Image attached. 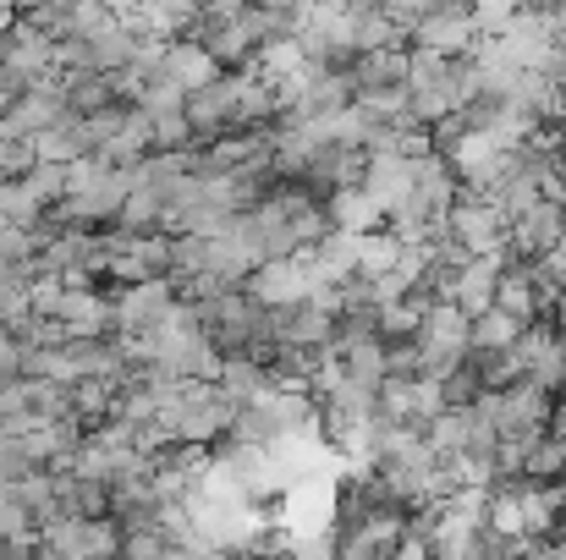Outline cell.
<instances>
[{
	"mask_svg": "<svg viewBox=\"0 0 566 560\" xmlns=\"http://www.w3.org/2000/svg\"><path fill=\"white\" fill-rule=\"evenodd\" d=\"M473 44H479L473 6H457V0H434L429 17H423V28L407 39V50L440 55V61H462V55H473Z\"/></svg>",
	"mask_w": 566,
	"mask_h": 560,
	"instance_id": "cell-1",
	"label": "cell"
},
{
	"mask_svg": "<svg viewBox=\"0 0 566 560\" xmlns=\"http://www.w3.org/2000/svg\"><path fill=\"white\" fill-rule=\"evenodd\" d=\"M495 418H501V440L534 445V440H545L556 429V395L539 379H517L512 390H501V412Z\"/></svg>",
	"mask_w": 566,
	"mask_h": 560,
	"instance_id": "cell-2",
	"label": "cell"
},
{
	"mask_svg": "<svg viewBox=\"0 0 566 560\" xmlns=\"http://www.w3.org/2000/svg\"><path fill=\"white\" fill-rule=\"evenodd\" d=\"M446 225H451V242H462L473 258H501V247L512 236V220L495 203H479V198H462L446 214Z\"/></svg>",
	"mask_w": 566,
	"mask_h": 560,
	"instance_id": "cell-3",
	"label": "cell"
},
{
	"mask_svg": "<svg viewBox=\"0 0 566 560\" xmlns=\"http://www.w3.org/2000/svg\"><path fill=\"white\" fill-rule=\"evenodd\" d=\"M242 297H253L259 308L281 314V308H292V303H308V297H314V281H308L303 258H286V264H259V270L248 275Z\"/></svg>",
	"mask_w": 566,
	"mask_h": 560,
	"instance_id": "cell-4",
	"label": "cell"
},
{
	"mask_svg": "<svg viewBox=\"0 0 566 560\" xmlns=\"http://www.w3.org/2000/svg\"><path fill=\"white\" fill-rule=\"evenodd\" d=\"M325 214H331V225H336L342 236H375V231H385V209H379L364 187H342V192H331Z\"/></svg>",
	"mask_w": 566,
	"mask_h": 560,
	"instance_id": "cell-5",
	"label": "cell"
},
{
	"mask_svg": "<svg viewBox=\"0 0 566 560\" xmlns=\"http://www.w3.org/2000/svg\"><path fill=\"white\" fill-rule=\"evenodd\" d=\"M501 258H473L462 275H457V286H451V303L468 314V319H479V314H490L495 308V286H501Z\"/></svg>",
	"mask_w": 566,
	"mask_h": 560,
	"instance_id": "cell-6",
	"label": "cell"
},
{
	"mask_svg": "<svg viewBox=\"0 0 566 560\" xmlns=\"http://www.w3.org/2000/svg\"><path fill=\"white\" fill-rule=\"evenodd\" d=\"M364 192H369L379 209L390 214L396 203H407V198H412V160H401V155H369Z\"/></svg>",
	"mask_w": 566,
	"mask_h": 560,
	"instance_id": "cell-7",
	"label": "cell"
},
{
	"mask_svg": "<svg viewBox=\"0 0 566 560\" xmlns=\"http://www.w3.org/2000/svg\"><path fill=\"white\" fill-rule=\"evenodd\" d=\"M353 77H358V99L364 94H396L412 77V50H375V55L358 61Z\"/></svg>",
	"mask_w": 566,
	"mask_h": 560,
	"instance_id": "cell-8",
	"label": "cell"
},
{
	"mask_svg": "<svg viewBox=\"0 0 566 560\" xmlns=\"http://www.w3.org/2000/svg\"><path fill=\"white\" fill-rule=\"evenodd\" d=\"M523 484H566V429H551V434L528 451Z\"/></svg>",
	"mask_w": 566,
	"mask_h": 560,
	"instance_id": "cell-9",
	"label": "cell"
},
{
	"mask_svg": "<svg viewBox=\"0 0 566 560\" xmlns=\"http://www.w3.org/2000/svg\"><path fill=\"white\" fill-rule=\"evenodd\" d=\"M517 341H523V325H517L512 314L490 308V314L473 319V352H512Z\"/></svg>",
	"mask_w": 566,
	"mask_h": 560,
	"instance_id": "cell-10",
	"label": "cell"
},
{
	"mask_svg": "<svg viewBox=\"0 0 566 560\" xmlns=\"http://www.w3.org/2000/svg\"><path fill=\"white\" fill-rule=\"evenodd\" d=\"M0 539H39V522L17 506L11 489H0Z\"/></svg>",
	"mask_w": 566,
	"mask_h": 560,
	"instance_id": "cell-11",
	"label": "cell"
},
{
	"mask_svg": "<svg viewBox=\"0 0 566 560\" xmlns=\"http://www.w3.org/2000/svg\"><path fill=\"white\" fill-rule=\"evenodd\" d=\"M33 314H50L55 319V308H61V297H66V281L61 275H44V281H33Z\"/></svg>",
	"mask_w": 566,
	"mask_h": 560,
	"instance_id": "cell-12",
	"label": "cell"
},
{
	"mask_svg": "<svg viewBox=\"0 0 566 560\" xmlns=\"http://www.w3.org/2000/svg\"><path fill=\"white\" fill-rule=\"evenodd\" d=\"M17 363H22V347L0 330V379H17Z\"/></svg>",
	"mask_w": 566,
	"mask_h": 560,
	"instance_id": "cell-13",
	"label": "cell"
},
{
	"mask_svg": "<svg viewBox=\"0 0 566 560\" xmlns=\"http://www.w3.org/2000/svg\"><path fill=\"white\" fill-rule=\"evenodd\" d=\"M556 429H566V390L556 395Z\"/></svg>",
	"mask_w": 566,
	"mask_h": 560,
	"instance_id": "cell-14",
	"label": "cell"
},
{
	"mask_svg": "<svg viewBox=\"0 0 566 560\" xmlns=\"http://www.w3.org/2000/svg\"><path fill=\"white\" fill-rule=\"evenodd\" d=\"M226 560H259V556H226Z\"/></svg>",
	"mask_w": 566,
	"mask_h": 560,
	"instance_id": "cell-15",
	"label": "cell"
}]
</instances>
